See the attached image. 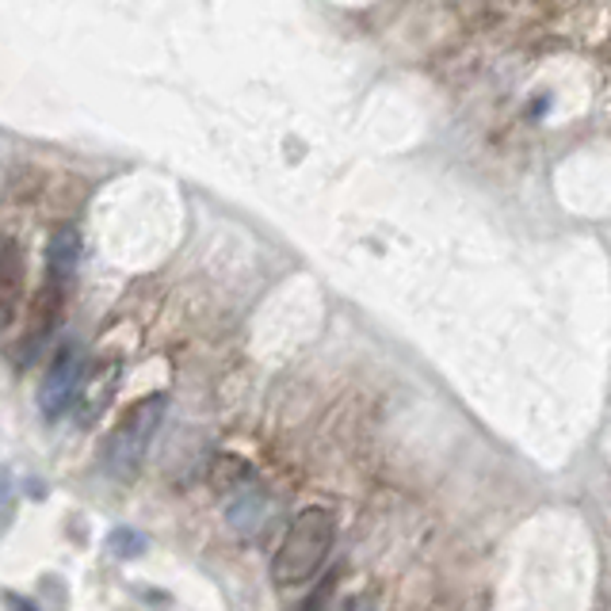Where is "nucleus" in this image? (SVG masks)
<instances>
[{
	"mask_svg": "<svg viewBox=\"0 0 611 611\" xmlns=\"http://www.w3.org/2000/svg\"><path fill=\"white\" fill-rule=\"evenodd\" d=\"M265 508H268V501L260 497L257 490H245L242 501L230 505V524H234L242 536H257V528L265 524Z\"/></svg>",
	"mask_w": 611,
	"mask_h": 611,
	"instance_id": "0eeeda50",
	"label": "nucleus"
},
{
	"mask_svg": "<svg viewBox=\"0 0 611 611\" xmlns=\"http://www.w3.org/2000/svg\"><path fill=\"white\" fill-rule=\"evenodd\" d=\"M8 600H12V604L20 608V611H38V608H31V604H27V600H23V597H8Z\"/></svg>",
	"mask_w": 611,
	"mask_h": 611,
	"instance_id": "9b49d317",
	"label": "nucleus"
},
{
	"mask_svg": "<svg viewBox=\"0 0 611 611\" xmlns=\"http://www.w3.org/2000/svg\"><path fill=\"white\" fill-rule=\"evenodd\" d=\"M73 283H61V280H46L43 275V287L35 295V306H31V321H27V337H23L20 348V360H31L46 340L58 332L61 317H66V298Z\"/></svg>",
	"mask_w": 611,
	"mask_h": 611,
	"instance_id": "20e7f679",
	"label": "nucleus"
},
{
	"mask_svg": "<svg viewBox=\"0 0 611 611\" xmlns=\"http://www.w3.org/2000/svg\"><path fill=\"white\" fill-rule=\"evenodd\" d=\"M332 539H337V520L329 508H303L283 531L280 551L272 554V581L280 589H298L314 581L329 559Z\"/></svg>",
	"mask_w": 611,
	"mask_h": 611,
	"instance_id": "f257e3e1",
	"label": "nucleus"
},
{
	"mask_svg": "<svg viewBox=\"0 0 611 611\" xmlns=\"http://www.w3.org/2000/svg\"><path fill=\"white\" fill-rule=\"evenodd\" d=\"M77 265H81V234H77L73 226L54 230L50 245H46V268H43V275H46V280L73 283Z\"/></svg>",
	"mask_w": 611,
	"mask_h": 611,
	"instance_id": "423d86ee",
	"label": "nucleus"
},
{
	"mask_svg": "<svg viewBox=\"0 0 611 611\" xmlns=\"http://www.w3.org/2000/svg\"><path fill=\"white\" fill-rule=\"evenodd\" d=\"M15 516V478L8 470H0V536L8 531Z\"/></svg>",
	"mask_w": 611,
	"mask_h": 611,
	"instance_id": "1a4fd4ad",
	"label": "nucleus"
},
{
	"mask_svg": "<svg viewBox=\"0 0 611 611\" xmlns=\"http://www.w3.org/2000/svg\"><path fill=\"white\" fill-rule=\"evenodd\" d=\"M23 287H27V252L15 237H4L0 242V337L12 329L20 314Z\"/></svg>",
	"mask_w": 611,
	"mask_h": 611,
	"instance_id": "39448f33",
	"label": "nucleus"
},
{
	"mask_svg": "<svg viewBox=\"0 0 611 611\" xmlns=\"http://www.w3.org/2000/svg\"><path fill=\"white\" fill-rule=\"evenodd\" d=\"M145 547H150V539L138 528H115L111 536H107V551H111L115 559H138Z\"/></svg>",
	"mask_w": 611,
	"mask_h": 611,
	"instance_id": "6e6552de",
	"label": "nucleus"
},
{
	"mask_svg": "<svg viewBox=\"0 0 611 611\" xmlns=\"http://www.w3.org/2000/svg\"><path fill=\"white\" fill-rule=\"evenodd\" d=\"M81 386H84V355H81V344L69 340V344L58 348V355H54V363L43 375V386H38V409H43V416H50V421L66 416V409H73V401L81 398Z\"/></svg>",
	"mask_w": 611,
	"mask_h": 611,
	"instance_id": "7ed1b4c3",
	"label": "nucleus"
},
{
	"mask_svg": "<svg viewBox=\"0 0 611 611\" xmlns=\"http://www.w3.org/2000/svg\"><path fill=\"white\" fill-rule=\"evenodd\" d=\"M165 409H168L165 393H145V398H138L134 406H127L119 413L115 428L104 439V455H99L104 470L115 482H130L142 470L153 436H157L161 421H165Z\"/></svg>",
	"mask_w": 611,
	"mask_h": 611,
	"instance_id": "f03ea898",
	"label": "nucleus"
},
{
	"mask_svg": "<svg viewBox=\"0 0 611 611\" xmlns=\"http://www.w3.org/2000/svg\"><path fill=\"white\" fill-rule=\"evenodd\" d=\"M332 611H375V597H371V592H352V597L340 600Z\"/></svg>",
	"mask_w": 611,
	"mask_h": 611,
	"instance_id": "9d476101",
	"label": "nucleus"
}]
</instances>
